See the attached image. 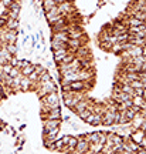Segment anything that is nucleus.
I'll return each mask as SVG.
<instances>
[{
	"mask_svg": "<svg viewBox=\"0 0 146 154\" xmlns=\"http://www.w3.org/2000/svg\"><path fill=\"white\" fill-rule=\"evenodd\" d=\"M60 123H61L60 119H44L43 120L44 133H48V131H53V130L60 128Z\"/></svg>",
	"mask_w": 146,
	"mask_h": 154,
	"instance_id": "nucleus-1",
	"label": "nucleus"
},
{
	"mask_svg": "<svg viewBox=\"0 0 146 154\" xmlns=\"http://www.w3.org/2000/svg\"><path fill=\"white\" fill-rule=\"evenodd\" d=\"M88 149H89V143H88L82 136L77 138V144H75V149H74V153H88Z\"/></svg>",
	"mask_w": 146,
	"mask_h": 154,
	"instance_id": "nucleus-2",
	"label": "nucleus"
},
{
	"mask_svg": "<svg viewBox=\"0 0 146 154\" xmlns=\"http://www.w3.org/2000/svg\"><path fill=\"white\" fill-rule=\"evenodd\" d=\"M61 16H63V14H61V11H60V9H58V5L55 6V7H53L51 10L45 11V17H47V20H48L50 24H51V23H54V22H57Z\"/></svg>",
	"mask_w": 146,
	"mask_h": 154,
	"instance_id": "nucleus-3",
	"label": "nucleus"
},
{
	"mask_svg": "<svg viewBox=\"0 0 146 154\" xmlns=\"http://www.w3.org/2000/svg\"><path fill=\"white\" fill-rule=\"evenodd\" d=\"M84 121H87L88 124H92V126H99V124H101V116L92 111L91 114L88 116V117Z\"/></svg>",
	"mask_w": 146,
	"mask_h": 154,
	"instance_id": "nucleus-4",
	"label": "nucleus"
},
{
	"mask_svg": "<svg viewBox=\"0 0 146 154\" xmlns=\"http://www.w3.org/2000/svg\"><path fill=\"white\" fill-rule=\"evenodd\" d=\"M70 86H71V90H72V91H82V93H87V91H85V84H84L82 80L71 82Z\"/></svg>",
	"mask_w": 146,
	"mask_h": 154,
	"instance_id": "nucleus-5",
	"label": "nucleus"
},
{
	"mask_svg": "<svg viewBox=\"0 0 146 154\" xmlns=\"http://www.w3.org/2000/svg\"><path fill=\"white\" fill-rule=\"evenodd\" d=\"M68 33L67 32H54L53 33V40H58V42H63V43H67L68 42Z\"/></svg>",
	"mask_w": 146,
	"mask_h": 154,
	"instance_id": "nucleus-6",
	"label": "nucleus"
},
{
	"mask_svg": "<svg viewBox=\"0 0 146 154\" xmlns=\"http://www.w3.org/2000/svg\"><path fill=\"white\" fill-rule=\"evenodd\" d=\"M68 51H70L68 49H58V50H54V60L57 61V63L63 61V59H64L65 56H67V53H68Z\"/></svg>",
	"mask_w": 146,
	"mask_h": 154,
	"instance_id": "nucleus-7",
	"label": "nucleus"
},
{
	"mask_svg": "<svg viewBox=\"0 0 146 154\" xmlns=\"http://www.w3.org/2000/svg\"><path fill=\"white\" fill-rule=\"evenodd\" d=\"M43 6H44V10L48 11V10H51L53 7H55L57 3H55L54 0H43Z\"/></svg>",
	"mask_w": 146,
	"mask_h": 154,
	"instance_id": "nucleus-8",
	"label": "nucleus"
},
{
	"mask_svg": "<svg viewBox=\"0 0 146 154\" xmlns=\"http://www.w3.org/2000/svg\"><path fill=\"white\" fill-rule=\"evenodd\" d=\"M33 70H34V66L28 63L27 66H26V67H23V69H22V70H20V72H22L23 74H24V76H28V74H30V73H31Z\"/></svg>",
	"mask_w": 146,
	"mask_h": 154,
	"instance_id": "nucleus-9",
	"label": "nucleus"
}]
</instances>
